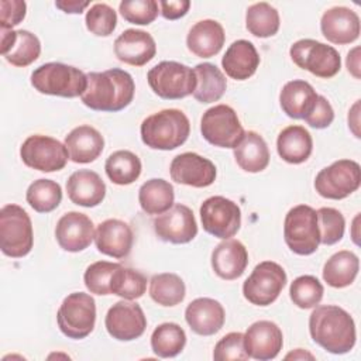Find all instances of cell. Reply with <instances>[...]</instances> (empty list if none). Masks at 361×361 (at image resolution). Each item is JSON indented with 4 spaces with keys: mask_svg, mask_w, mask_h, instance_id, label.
Returning a JSON list of instances; mask_svg holds the SVG:
<instances>
[{
    "mask_svg": "<svg viewBox=\"0 0 361 361\" xmlns=\"http://www.w3.org/2000/svg\"><path fill=\"white\" fill-rule=\"evenodd\" d=\"M87 87L80 96L82 103L94 111L116 113L126 109L134 99L133 76L118 68L89 72Z\"/></svg>",
    "mask_w": 361,
    "mask_h": 361,
    "instance_id": "6da1fadb",
    "label": "cell"
},
{
    "mask_svg": "<svg viewBox=\"0 0 361 361\" xmlns=\"http://www.w3.org/2000/svg\"><path fill=\"white\" fill-rule=\"evenodd\" d=\"M309 333L316 344L331 354L351 351L357 340L353 317L336 305L314 306L309 316Z\"/></svg>",
    "mask_w": 361,
    "mask_h": 361,
    "instance_id": "7a4b0ae2",
    "label": "cell"
},
{
    "mask_svg": "<svg viewBox=\"0 0 361 361\" xmlns=\"http://www.w3.org/2000/svg\"><path fill=\"white\" fill-rule=\"evenodd\" d=\"M142 142L161 151H171L188 140L190 123L186 114L179 109H164L145 117L140 127Z\"/></svg>",
    "mask_w": 361,
    "mask_h": 361,
    "instance_id": "3957f363",
    "label": "cell"
},
{
    "mask_svg": "<svg viewBox=\"0 0 361 361\" xmlns=\"http://www.w3.org/2000/svg\"><path fill=\"white\" fill-rule=\"evenodd\" d=\"M31 85L42 94L72 99L85 93L87 76L79 68L61 62H48L34 69Z\"/></svg>",
    "mask_w": 361,
    "mask_h": 361,
    "instance_id": "277c9868",
    "label": "cell"
},
{
    "mask_svg": "<svg viewBox=\"0 0 361 361\" xmlns=\"http://www.w3.org/2000/svg\"><path fill=\"white\" fill-rule=\"evenodd\" d=\"M34 244L32 224L28 213L18 204L10 203L0 210V248L11 258H23Z\"/></svg>",
    "mask_w": 361,
    "mask_h": 361,
    "instance_id": "5b68a950",
    "label": "cell"
},
{
    "mask_svg": "<svg viewBox=\"0 0 361 361\" xmlns=\"http://www.w3.org/2000/svg\"><path fill=\"white\" fill-rule=\"evenodd\" d=\"M147 80L152 92L165 100H178L193 94L196 75L192 68L176 61H162L151 68Z\"/></svg>",
    "mask_w": 361,
    "mask_h": 361,
    "instance_id": "8992f818",
    "label": "cell"
},
{
    "mask_svg": "<svg viewBox=\"0 0 361 361\" xmlns=\"http://www.w3.org/2000/svg\"><path fill=\"white\" fill-rule=\"evenodd\" d=\"M283 238L292 252L298 255L313 254L320 244L316 210L307 204L292 207L285 216Z\"/></svg>",
    "mask_w": 361,
    "mask_h": 361,
    "instance_id": "52a82bcc",
    "label": "cell"
},
{
    "mask_svg": "<svg viewBox=\"0 0 361 361\" xmlns=\"http://www.w3.org/2000/svg\"><path fill=\"white\" fill-rule=\"evenodd\" d=\"M58 327L63 336L73 340L87 337L96 323V302L85 292L69 293L56 313Z\"/></svg>",
    "mask_w": 361,
    "mask_h": 361,
    "instance_id": "ba28073f",
    "label": "cell"
},
{
    "mask_svg": "<svg viewBox=\"0 0 361 361\" xmlns=\"http://www.w3.org/2000/svg\"><path fill=\"white\" fill-rule=\"evenodd\" d=\"M289 55L296 66L323 79L336 76L341 68V58L336 48L310 38L293 42Z\"/></svg>",
    "mask_w": 361,
    "mask_h": 361,
    "instance_id": "9c48e42d",
    "label": "cell"
},
{
    "mask_svg": "<svg viewBox=\"0 0 361 361\" xmlns=\"http://www.w3.org/2000/svg\"><path fill=\"white\" fill-rule=\"evenodd\" d=\"M200 133L209 144L233 149L245 134L235 110L227 104H216L203 113Z\"/></svg>",
    "mask_w": 361,
    "mask_h": 361,
    "instance_id": "30bf717a",
    "label": "cell"
},
{
    "mask_svg": "<svg viewBox=\"0 0 361 361\" xmlns=\"http://www.w3.org/2000/svg\"><path fill=\"white\" fill-rule=\"evenodd\" d=\"M288 281L285 269L274 261H262L243 283L244 298L255 306L274 303Z\"/></svg>",
    "mask_w": 361,
    "mask_h": 361,
    "instance_id": "8fae6325",
    "label": "cell"
},
{
    "mask_svg": "<svg viewBox=\"0 0 361 361\" xmlns=\"http://www.w3.org/2000/svg\"><path fill=\"white\" fill-rule=\"evenodd\" d=\"M361 185V169L353 159H338L319 171L314 179L316 192L331 200H341Z\"/></svg>",
    "mask_w": 361,
    "mask_h": 361,
    "instance_id": "7c38bea8",
    "label": "cell"
},
{
    "mask_svg": "<svg viewBox=\"0 0 361 361\" xmlns=\"http://www.w3.org/2000/svg\"><path fill=\"white\" fill-rule=\"evenodd\" d=\"M20 157L28 168L41 172L61 171L69 159L65 144L42 134L30 135L20 147Z\"/></svg>",
    "mask_w": 361,
    "mask_h": 361,
    "instance_id": "4fadbf2b",
    "label": "cell"
},
{
    "mask_svg": "<svg viewBox=\"0 0 361 361\" xmlns=\"http://www.w3.org/2000/svg\"><path fill=\"white\" fill-rule=\"evenodd\" d=\"M199 212L203 230L213 237L227 240L235 235L240 230V206L224 196L207 197L202 203Z\"/></svg>",
    "mask_w": 361,
    "mask_h": 361,
    "instance_id": "5bb4252c",
    "label": "cell"
},
{
    "mask_svg": "<svg viewBox=\"0 0 361 361\" xmlns=\"http://www.w3.org/2000/svg\"><path fill=\"white\" fill-rule=\"evenodd\" d=\"M157 237L171 244L190 243L197 234V223L190 207L182 203L173 204L169 210L154 219Z\"/></svg>",
    "mask_w": 361,
    "mask_h": 361,
    "instance_id": "9a60e30c",
    "label": "cell"
},
{
    "mask_svg": "<svg viewBox=\"0 0 361 361\" xmlns=\"http://www.w3.org/2000/svg\"><path fill=\"white\" fill-rule=\"evenodd\" d=\"M107 333L118 341H131L141 337L147 329V319L141 306L131 300L114 303L106 314Z\"/></svg>",
    "mask_w": 361,
    "mask_h": 361,
    "instance_id": "2e32d148",
    "label": "cell"
},
{
    "mask_svg": "<svg viewBox=\"0 0 361 361\" xmlns=\"http://www.w3.org/2000/svg\"><path fill=\"white\" fill-rule=\"evenodd\" d=\"M169 173L176 183L192 188H207L216 180L217 171L210 159L196 152H183L172 159Z\"/></svg>",
    "mask_w": 361,
    "mask_h": 361,
    "instance_id": "e0dca14e",
    "label": "cell"
},
{
    "mask_svg": "<svg viewBox=\"0 0 361 361\" xmlns=\"http://www.w3.org/2000/svg\"><path fill=\"white\" fill-rule=\"evenodd\" d=\"M283 345L279 326L271 320H258L244 333V347L250 358L258 361L274 360Z\"/></svg>",
    "mask_w": 361,
    "mask_h": 361,
    "instance_id": "ac0fdd59",
    "label": "cell"
},
{
    "mask_svg": "<svg viewBox=\"0 0 361 361\" xmlns=\"http://www.w3.org/2000/svg\"><path fill=\"white\" fill-rule=\"evenodd\" d=\"M94 231L93 221L85 213L68 212L56 223L55 238L62 250L79 252L92 244Z\"/></svg>",
    "mask_w": 361,
    "mask_h": 361,
    "instance_id": "d6986e66",
    "label": "cell"
},
{
    "mask_svg": "<svg viewBox=\"0 0 361 361\" xmlns=\"http://www.w3.org/2000/svg\"><path fill=\"white\" fill-rule=\"evenodd\" d=\"M94 244L99 252L121 259L131 252L134 234L126 221L107 219L97 226L94 231Z\"/></svg>",
    "mask_w": 361,
    "mask_h": 361,
    "instance_id": "ffe728a7",
    "label": "cell"
},
{
    "mask_svg": "<svg viewBox=\"0 0 361 361\" xmlns=\"http://www.w3.org/2000/svg\"><path fill=\"white\" fill-rule=\"evenodd\" d=\"M320 30L323 37L333 44H351L360 37V17L348 7L336 6L323 13Z\"/></svg>",
    "mask_w": 361,
    "mask_h": 361,
    "instance_id": "44dd1931",
    "label": "cell"
},
{
    "mask_svg": "<svg viewBox=\"0 0 361 361\" xmlns=\"http://www.w3.org/2000/svg\"><path fill=\"white\" fill-rule=\"evenodd\" d=\"M114 54L127 65L144 66L155 56L157 45L149 32L128 28L116 38Z\"/></svg>",
    "mask_w": 361,
    "mask_h": 361,
    "instance_id": "7402d4cb",
    "label": "cell"
},
{
    "mask_svg": "<svg viewBox=\"0 0 361 361\" xmlns=\"http://www.w3.org/2000/svg\"><path fill=\"white\" fill-rule=\"evenodd\" d=\"M1 55L17 68L31 65L41 54L38 37L27 30H1Z\"/></svg>",
    "mask_w": 361,
    "mask_h": 361,
    "instance_id": "603a6c76",
    "label": "cell"
},
{
    "mask_svg": "<svg viewBox=\"0 0 361 361\" xmlns=\"http://www.w3.org/2000/svg\"><path fill=\"white\" fill-rule=\"evenodd\" d=\"M185 320L196 334L213 336L223 327L226 312L219 300L197 298L186 306Z\"/></svg>",
    "mask_w": 361,
    "mask_h": 361,
    "instance_id": "cb8c5ba5",
    "label": "cell"
},
{
    "mask_svg": "<svg viewBox=\"0 0 361 361\" xmlns=\"http://www.w3.org/2000/svg\"><path fill=\"white\" fill-rule=\"evenodd\" d=\"M248 265V252L244 244L234 238H227L212 251V268L214 274L226 281L240 278Z\"/></svg>",
    "mask_w": 361,
    "mask_h": 361,
    "instance_id": "d4e9b609",
    "label": "cell"
},
{
    "mask_svg": "<svg viewBox=\"0 0 361 361\" xmlns=\"http://www.w3.org/2000/svg\"><path fill=\"white\" fill-rule=\"evenodd\" d=\"M66 192L72 203L83 207H94L106 196V183L97 172L79 169L68 178Z\"/></svg>",
    "mask_w": 361,
    "mask_h": 361,
    "instance_id": "484cf974",
    "label": "cell"
},
{
    "mask_svg": "<svg viewBox=\"0 0 361 361\" xmlns=\"http://www.w3.org/2000/svg\"><path fill=\"white\" fill-rule=\"evenodd\" d=\"M65 147L72 162L89 164L96 161L103 152L104 138L94 127L82 124L68 133Z\"/></svg>",
    "mask_w": 361,
    "mask_h": 361,
    "instance_id": "4316f807",
    "label": "cell"
},
{
    "mask_svg": "<svg viewBox=\"0 0 361 361\" xmlns=\"http://www.w3.org/2000/svg\"><path fill=\"white\" fill-rule=\"evenodd\" d=\"M226 41L223 25L216 20H200L192 25L186 37L188 49L199 58L217 55Z\"/></svg>",
    "mask_w": 361,
    "mask_h": 361,
    "instance_id": "83f0119b",
    "label": "cell"
},
{
    "mask_svg": "<svg viewBox=\"0 0 361 361\" xmlns=\"http://www.w3.org/2000/svg\"><path fill=\"white\" fill-rule=\"evenodd\" d=\"M259 62L261 59L254 44L247 39H237L226 49L221 66L231 79L245 80L257 72Z\"/></svg>",
    "mask_w": 361,
    "mask_h": 361,
    "instance_id": "f1b7e54d",
    "label": "cell"
},
{
    "mask_svg": "<svg viewBox=\"0 0 361 361\" xmlns=\"http://www.w3.org/2000/svg\"><path fill=\"white\" fill-rule=\"evenodd\" d=\"M317 96L319 94L309 82L293 79L283 85L279 93V104L288 117L303 120L314 109Z\"/></svg>",
    "mask_w": 361,
    "mask_h": 361,
    "instance_id": "f546056e",
    "label": "cell"
},
{
    "mask_svg": "<svg viewBox=\"0 0 361 361\" xmlns=\"http://www.w3.org/2000/svg\"><path fill=\"white\" fill-rule=\"evenodd\" d=\"M276 151L285 162L302 164L307 161L313 151L312 135L302 126H288L278 135Z\"/></svg>",
    "mask_w": 361,
    "mask_h": 361,
    "instance_id": "4dcf8cb0",
    "label": "cell"
},
{
    "mask_svg": "<svg viewBox=\"0 0 361 361\" xmlns=\"http://www.w3.org/2000/svg\"><path fill=\"white\" fill-rule=\"evenodd\" d=\"M234 158L243 171L257 173L268 166L269 149L262 135L255 131H247L234 148Z\"/></svg>",
    "mask_w": 361,
    "mask_h": 361,
    "instance_id": "1f68e13d",
    "label": "cell"
},
{
    "mask_svg": "<svg viewBox=\"0 0 361 361\" xmlns=\"http://www.w3.org/2000/svg\"><path fill=\"white\" fill-rule=\"evenodd\" d=\"M360 259L347 250L333 254L323 267V279L331 288H345L354 282L358 275Z\"/></svg>",
    "mask_w": 361,
    "mask_h": 361,
    "instance_id": "d6a6232c",
    "label": "cell"
},
{
    "mask_svg": "<svg viewBox=\"0 0 361 361\" xmlns=\"http://www.w3.org/2000/svg\"><path fill=\"white\" fill-rule=\"evenodd\" d=\"M173 186L162 179L152 178L144 182L138 190V202L147 214H162L173 206Z\"/></svg>",
    "mask_w": 361,
    "mask_h": 361,
    "instance_id": "836d02e7",
    "label": "cell"
},
{
    "mask_svg": "<svg viewBox=\"0 0 361 361\" xmlns=\"http://www.w3.org/2000/svg\"><path fill=\"white\" fill-rule=\"evenodd\" d=\"M193 71L197 82L193 97L200 103H213L220 100L227 87V80L223 72L210 62L197 63Z\"/></svg>",
    "mask_w": 361,
    "mask_h": 361,
    "instance_id": "e575fe53",
    "label": "cell"
},
{
    "mask_svg": "<svg viewBox=\"0 0 361 361\" xmlns=\"http://www.w3.org/2000/svg\"><path fill=\"white\" fill-rule=\"evenodd\" d=\"M141 161L140 158L128 151V149H118L109 155L104 164V171L107 178L120 186L131 185L135 182L141 175Z\"/></svg>",
    "mask_w": 361,
    "mask_h": 361,
    "instance_id": "d590c367",
    "label": "cell"
},
{
    "mask_svg": "<svg viewBox=\"0 0 361 361\" xmlns=\"http://www.w3.org/2000/svg\"><path fill=\"white\" fill-rule=\"evenodd\" d=\"M186 295V286L182 278L172 272L157 274L149 281V296L161 306H176Z\"/></svg>",
    "mask_w": 361,
    "mask_h": 361,
    "instance_id": "8d00e7d4",
    "label": "cell"
},
{
    "mask_svg": "<svg viewBox=\"0 0 361 361\" xmlns=\"http://www.w3.org/2000/svg\"><path fill=\"white\" fill-rule=\"evenodd\" d=\"M186 344V333L176 323H162L151 334V348L161 358H172L182 353Z\"/></svg>",
    "mask_w": 361,
    "mask_h": 361,
    "instance_id": "74e56055",
    "label": "cell"
},
{
    "mask_svg": "<svg viewBox=\"0 0 361 361\" xmlns=\"http://www.w3.org/2000/svg\"><path fill=\"white\" fill-rule=\"evenodd\" d=\"M279 13L265 1L254 3L247 8L245 27L250 34L258 38H268L279 30Z\"/></svg>",
    "mask_w": 361,
    "mask_h": 361,
    "instance_id": "f35d334b",
    "label": "cell"
},
{
    "mask_svg": "<svg viewBox=\"0 0 361 361\" xmlns=\"http://www.w3.org/2000/svg\"><path fill=\"white\" fill-rule=\"evenodd\" d=\"M27 203L38 213H49L55 210L62 200L61 185L52 179H37L25 192Z\"/></svg>",
    "mask_w": 361,
    "mask_h": 361,
    "instance_id": "ab89813d",
    "label": "cell"
},
{
    "mask_svg": "<svg viewBox=\"0 0 361 361\" xmlns=\"http://www.w3.org/2000/svg\"><path fill=\"white\" fill-rule=\"evenodd\" d=\"M147 289V278L142 272L126 268L121 264L114 271L110 282L111 295H117L127 300L141 298Z\"/></svg>",
    "mask_w": 361,
    "mask_h": 361,
    "instance_id": "60d3db41",
    "label": "cell"
},
{
    "mask_svg": "<svg viewBox=\"0 0 361 361\" xmlns=\"http://www.w3.org/2000/svg\"><path fill=\"white\" fill-rule=\"evenodd\" d=\"M324 288L313 275H300L290 283L289 296L293 305L300 309H312L323 299Z\"/></svg>",
    "mask_w": 361,
    "mask_h": 361,
    "instance_id": "b9f144b4",
    "label": "cell"
},
{
    "mask_svg": "<svg viewBox=\"0 0 361 361\" xmlns=\"http://www.w3.org/2000/svg\"><path fill=\"white\" fill-rule=\"evenodd\" d=\"M118 262H109V261H97L90 264L83 275L85 286L90 293L106 296L111 295L110 292V282L114 271L118 268Z\"/></svg>",
    "mask_w": 361,
    "mask_h": 361,
    "instance_id": "7bdbcfd3",
    "label": "cell"
},
{
    "mask_svg": "<svg viewBox=\"0 0 361 361\" xmlns=\"http://www.w3.org/2000/svg\"><path fill=\"white\" fill-rule=\"evenodd\" d=\"M316 214L320 243L324 245H333L338 243L343 238L345 228V220L341 212L333 207H320L316 210Z\"/></svg>",
    "mask_w": 361,
    "mask_h": 361,
    "instance_id": "ee69618b",
    "label": "cell"
},
{
    "mask_svg": "<svg viewBox=\"0 0 361 361\" xmlns=\"http://www.w3.org/2000/svg\"><path fill=\"white\" fill-rule=\"evenodd\" d=\"M86 28L96 37H109L117 25V14L113 7L106 3L93 4L85 17Z\"/></svg>",
    "mask_w": 361,
    "mask_h": 361,
    "instance_id": "f6af8a7d",
    "label": "cell"
},
{
    "mask_svg": "<svg viewBox=\"0 0 361 361\" xmlns=\"http://www.w3.org/2000/svg\"><path fill=\"white\" fill-rule=\"evenodd\" d=\"M121 17L131 24L148 25L158 17V3L155 0H123L118 6Z\"/></svg>",
    "mask_w": 361,
    "mask_h": 361,
    "instance_id": "bcb514c9",
    "label": "cell"
},
{
    "mask_svg": "<svg viewBox=\"0 0 361 361\" xmlns=\"http://www.w3.org/2000/svg\"><path fill=\"white\" fill-rule=\"evenodd\" d=\"M213 358L216 361H235L248 360V354L244 347V334L238 331H231L223 336L214 345Z\"/></svg>",
    "mask_w": 361,
    "mask_h": 361,
    "instance_id": "7dc6e473",
    "label": "cell"
},
{
    "mask_svg": "<svg viewBox=\"0 0 361 361\" xmlns=\"http://www.w3.org/2000/svg\"><path fill=\"white\" fill-rule=\"evenodd\" d=\"M27 11V4L23 0H1L0 1V27L1 30H11L20 24Z\"/></svg>",
    "mask_w": 361,
    "mask_h": 361,
    "instance_id": "c3c4849f",
    "label": "cell"
},
{
    "mask_svg": "<svg viewBox=\"0 0 361 361\" xmlns=\"http://www.w3.org/2000/svg\"><path fill=\"white\" fill-rule=\"evenodd\" d=\"M306 121V124H309L313 128L322 130L329 127L333 120H334V110L330 104V102L324 97V96H317V102L314 109L312 110V113L309 116H306L303 118Z\"/></svg>",
    "mask_w": 361,
    "mask_h": 361,
    "instance_id": "681fc988",
    "label": "cell"
},
{
    "mask_svg": "<svg viewBox=\"0 0 361 361\" xmlns=\"http://www.w3.org/2000/svg\"><path fill=\"white\" fill-rule=\"evenodd\" d=\"M161 14L166 20H178L183 17L190 7L189 0H169V1H159Z\"/></svg>",
    "mask_w": 361,
    "mask_h": 361,
    "instance_id": "f907efd6",
    "label": "cell"
},
{
    "mask_svg": "<svg viewBox=\"0 0 361 361\" xmlns=\"http://www.w3.org/2000/svg\"><path fill=\"white\" fill-rule=\"evenodd\" d=\"M55 6L66 14H80L87 6L89 1H79V0H56Z\"/></svg>",
    "mask_w": 361,
    "mask_h": 361,
    "instance_id": "816d5d0a",
    "label": "cell"
},
{
    "mask_svg": "<svg viewBox=\"0 0 361 361\" xmlns=\"http://www.w3.org/2000/svg\"><path fill=\"white\" fill-rule=\"evenodd\" d=\"M360 47L353 48L348 54H347V69L348 72L355 78L360 79Z\"/></svg>",
    "mask_w": 361,
    "mask_h": 361,
    "instance_id": "f5cc1de1",
    "label": "cell"
},
{
    "mask_svg": "<svg viewBox=\"0 0 361 361\" xmlns=\"http://www.w3.org/2000/svg\"><path fill=\"white\" fill-rule=\"evenodd\" d=\"M358 110H360V100H357L355 103H354V106L350 109V111H348V127L351 128V131L354 133V135L357 137V138H360L361 135H360V130H358V127H360V120H358V117H360V113H358Z\"/></svg>",
    "mask_w": 361,
    "mask_h": 361,
    "instance_id": "db71d44e",
    "label": "cell"
},
{
    "mask_svg": "<svg viewBox=\"0 0 361 361\" xmlns=\"http://www.w3.org/2000/svg\"><path fill=\"white\" fill-rule=\"evenodd\" d=\"M285 360H314V355L302 348H296L285 355Z\"/></svg>",
    "mask_w": 361,
    "mask_h": 361,
    "instance_id": "11a10c76",
    "label": "cell"
},
{
    "mask_svg": "<svg viewBox=\"0 0 361 361\" xmlns=\"http://www.w3.org/2000/svg\"><path fill=\"white\" fill-rule=\"evenodd\" d=\"M358 217L360 216H355V219H354V224H353V240H354V243L358 245L360 243H358V234H357V221H358Z\"/></svg>",
    "mask_w": 361,
    "mask_h": 361,
    "instance_id": "9f6ffc18",
    "label": "cell"
}]
</instances>
